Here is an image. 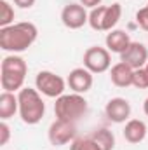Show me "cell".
<instances>
[{
    "label": "cell",
    "mask_w": 148,
    "mask_h": 150,
    "mask_svg": "<svg viewBox=\"0 0 148 150\" xmlns=\"http://www.w3.org/2000/svg\"><path fill=\"white\" fill-rule=\"evenodd\" d=\"M38 38V28L30 21L14 23L11 26L0 28V49L11 54H19L28 51Z\"/></svg>",
    "instance_id": "1"
},
{
    "label": "cell",
    "mask_w": 148,
    "mask_h": 150,
    "mask_svg": "<svg viewBox=\"0 0 148 150\" xmlns=\"http://www.w3.org/2000/svg\"><path fill=\"white\" fill-rule=\"evenodd\" d=\"M28 74V65L19 54H9L2 59L0 65V84L4 91L19 93L25 87Z\"/></svg>",
    "instance_id": "2"
},
{
    "label": "cell",
    "mask_w": 148,
    "mask_h": 150,
    "mask_svg": "<svg viewBox=\"0 0 148 150\" xmlns=\"http://www.w3.org/2000/svg\"><path fill=\"white\" fill-rule=\"evenodd\" d=\"M19 100V117L25 124L35 126L45 115V103L42 100V94L33 87H23L18 93Z\"/></svg>",
    "instance_id": "3"
},
{
    "label": "cell",
    "mask_w": 148,
    "mask_h": 150,
    "mask_svg": "<svg viewBox=\"0 0 148 150\" xmlns=\"http://www.w3.org/2000/svg\"><path fill=\"white\" fill-rule=\"evenodd\" d=\"M87 108H89L87 100L84 98V94H78V93L61 94L59 98H56V103H54L56 119L75 122V124L87 113Z\"/></svg>",
    "instance_id": "4"
},
{
    "label": "cell",
    "mask_w": 148,
    "mask_h": 150,
    "mask_svg": "<svg viewBox=\"0 0 148 150\" xmlns=\"http://www.w3.org/2000/svg\"><path fill=\"white\" fill-rule=\"evenodd\" d=\"M122 18V5L118 2L110 5H99L89 12V26L96 32H111Z\"/></svg>",
    "instance_id": "5"
},
{
    "label": "cell",
    "mask_w": 148,
    "mask_h": 150,
    "mask_svg": "<svg viewBox=\"0 0 148 150\" xmlns=\"http://www.w3.org/2000/svg\"><path fill=\"white\" fill-rule=\"evenodd\" d=\"M66 86L68 84L61 75L51 70H42L35 77V89L47 98H59L61 94H65Z\"/></svg>",
    "instance_id": "6"
},
{
    "label": "cell",
    "mask_w": 148,
    "mask_h": 150,
    "mask_svg": "<svg viewBox=\"0 0 148 150\" xmlns=\"http://www.w3.org/2000/svg\"><path fill=\"white\" fill-rule=\"evenodd\" d=\"M84 67L92 74H105L111 68V52L106 47L92 45L84 52Z\"/></svg>",
    "instance_id": "7"
},
{
    "label": "cell",
    "mask_w": 148,
    "mask_h": 150,
    "mask_svg": "<svg viewBox=\"0 0 148 150\" xmlns=\"http://www.w3.org/2000/svg\"><path fill=\"white\" fill-rule=\"evenodd\" d=\"M47 138H49V143L54 145V147L68 145V143H72L77 138V124L75 122H68V120L56 119L49 126Z\"/></svg>",
    "instance_id": "8"
},
{
    "label": "cell",
    "mask_w": 148,
    "mask_h": 150,
    "mask_svg": "<svg viewBox=\"0 0 148 150\" xmlns=\"http://www.w3.org/2000/svg\"><path fill=\"white\" fill-rule=\"evenodd\" d=\"M61 23L70 30H78L84 25H89V12L82 4H68L61 11Z\"/></svg>",
    "instance_id": "9"
},
{
    "label": "cell",
    "mask_w": 148,
    "mask_h": 150,
    "mask_svg": "<svg viewBox=\"0 0 148 150\" xmlns=\"http://www.w3.org/2000/svg\"><path fill=\"white\" fill-rule=\"evenodd\" d=\"M120 61L129 65L132 70L143 68L148 63V47L141 42H131L129 47L120 54Z\"/></svg>",
    "instance_id": "10"
},
{
    "label": "cell",
    "mask_w": 148,
    "mask_h": 150,
    "mask_svg": "<svg viewBox=\"0 0 148 150\" xmlns=\"http://www.w3.org/2000/svg\"><path fill=\"white\" fill-rule=\"evenodd\" d=\"M131 103L125 100V98H111L110 101L105 105V115L110 122H115V124H122V122H127L129 117H131Z\"/></svg>",
    "instance_id": "11"
},
{
    "label": "cell",
    "mask_w": 148,
    "mask_h": 150,
    "mask_svg": "<svg viewBox=\"0 0 148 150\" xmlns=\"http://www.w3.org/2000/svg\"><path fill=\"white\" fill-rule=\"evenodd\" d=\"M92 72H89L85 67H78V68H73L70 74H68V79H66V84L68 87L72 89V93H78V94H85L87 91H91L92 84H94V77H92Z\"/></svg>",
    "instance_id": "12"
},
{
    "label": "cell",
    "mask_w": 148,
    "mask_h": 150,
    "mask_svg": "<svg viewBox=\"0 0 148 150\" xmlns=\"http://www.w3.org/2000/svg\"><path fill=\"white\" fill-rule=\"evenodd\" d=\"M131 42H132V40L129 37V33H127L125 30H118V28L108 32L106 37H105V45H106V49H108L110 52L118 54V56L129 47Z\"/></svg>",
    "instance_id": "13"
},
{
    "label": "cell",
    "mask_w": 148,
    "mask_h": 150,
    "mask_svg": "<svg viewBox=\"0 0 148 150\" xmlns=\"http://www.w3.org/2000/svg\"><path fill=\"white\" fill-rule=\"evenodd\" d=\"M147 124L140 119H129L125 122V127L122 131L124 134V140L131 145H136V143H141L145 138H147Z\"/></svg>",
    "instance_id": "14"
},
{
    "label": "cell",
    "mask_w": 148,
    "mask_h": 150,
    "mask_svg": "<svg viewBox=\"0 0 148 150\" xmlns=\"http://www.w3.org/2000/svg\"><path fill=\"white\" fill-rule=\"evenodd\" d=\"M132 77H134V70L129 65L122 63V61H118L117 65H113L110 68V80L111 84L117 86V87H129V86H132Z\"/></svg>",
    "instance_id": "15"
},
{
    "label": "cell",
    "mask_w": 148,
    "mask_h": 150,
    "mask_svg": "<svg viewBox=\"0 0 148 150\" xmlns=\"http://www.w3.org/2000/svg\"><path fill=\"white\" fill-rule=\"evenodd\" d=\"M16 113H19V100H18V94L9 93V91H4L0 94V119L2 120H9Z\"/></svg>",
    "instance_id": "16"
},
{
    "label": "cell",
    "mask_w": 148,
    "mask_h": 150,
    "mask_svg": "<svg viewBox=\"0 0 148 150\" xmlns=\"http://www.w3.org/2000/svg\"><path fill=\"white\" fill-rule=\"evenodd\" d=\"M91 136L94 138V142H96L103 150H113L115 149V134L111 133L108 127H99V129H96Z\"/></svg>",
    "instance_id": "17"
},
{
    "label": "cell",
    "mask_w": 148,
    "mask_h": 150,
    "mask_svg": "<svg viewBox=\"0 0 148 150\" xmlns=\"http://www.w3.org/2000/svg\"><path fill=\"white\" fill-rule=\"evenodd\" d=\"M14 25V7L7 0H0V28Z\"/></svg>",
    "instance_id": "18"
},
{
    "label": "cell",
    "mask_w": 148,
    "mask_h": 150,
    "mask_svg": "<svg viewBox=\"0 0 148 150\" xmlns=\"http://www.w3.org/2000/svg\"><path fill=\"white\" fill-rule=\"evenodd\" d=\"M70 150H103L92 136H80V138H75L73 142L70 143Z\"/></svg>",
    "instance_id": "19"
},
{
    "label": "cell",
    "mask_w": 148,
    "mask_h": 150,
    "mask_svg": "<svg viewBox=\"0 0 148 150\" xmlns=\"http://www.w3.org/2000/svg\"><path fill=\"white\" fill-rule=\"evenodd\" d=\"M132 86L138 87V89H148V70L143 68H138L134 70V77H132Z\"/></svg>",
    "instance_id": "20"
},
{
    "label": "cell",
    "mask_w": 148,
    "mask_h": 150,
    "mask_svg": "<svg viewBox=\"0 0 148 150\" xmlns=\"http://www.w3.org/2000/svg\"><path fill=\"white\" fill-rule=\"evenodd\" d=\"M11 140V127L7 124V120H2L0 122V147L7 145Z\"/></svg>",
    "instance_id": "21"
},
{
    "label": "cell",
    "mask_w": 148,
    "mask_h": 150,
    "mask_svg": "<svg viewBox=\"0 0 148 150\" xmlns=\"http://www.w3.org/2000/svg\"><path fill=\"white\" fill-rule=\"evenodd\" d=\"M12 2H14V5L19 7V9H32L37 0H12Z\"/></svg>",
    "instance_id": "22"
},
{
    "label": "cell",
    "mask_w": 148,
    "mask_h": 150,
    "mask_svg": "<svg viewBox=\"0 0 148 150\" xmlns=\"http://www.w3.org/2000/svg\"><path fill=\"white\" fill-rule=\"evenodd\" d=\"M103 0H80V4L85 7V9H94V7H99Z\"/></svg>",
    "instance_id": "23"
},
{
    "label": "cell",
    "mask_w": 148,
    "mask_h": 150,
    "mask_svg": "<svg viewBox=\"0 0 148 150\" xmlns=\"http://www.w3.org/2000/svg\"><path fill=\"white\" fill-rule=\"evenodd\" d=\"M143 112H145V115L148 117V98L145 100V103H143Z\"/></svg>",
    "instance_id": "24"
},
{
    "label": "cell",
    "mask_w": 148,
    "mask_h": 150,
    "mask_svg": "<svg viewBox=\"0 0 148 150\" xmlns=\"http://www.w3.org/2000/svg\"><path fill=\"white\" fill-rule=\"evenodd\" d=\"M145 68H147V70H148V63H147V65H145Z\"/></svg>",
    "instance_id": "25"
},
{
    "label": "cell",
    "mask_w": 148,
    "mask_h": 150,
    "mask_svg": "<svg viewBox=\"0 0 148 150\" xmlns=\"http://www.w3.org/2000/svg\"><path fill=\"white\" fill-rule=\"evenodd\" d=\"M145 7H147V11H148V4H147V5H145Z\"/></svg>",
    "instance_id": "26"
}]
</instances>
